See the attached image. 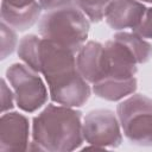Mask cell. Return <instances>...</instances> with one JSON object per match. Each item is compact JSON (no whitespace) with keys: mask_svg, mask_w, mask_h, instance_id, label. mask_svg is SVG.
Masks as SVG:
<instances>
[{"mask_svg":"<svg viewBox=\"0 0 152 152\" xmlns=\"http://www.w3.org/2000/svg\"><path fill=\"white\" fill-rule=\"evenodd\" d=\"M39 74H43L51 100L68 107H82L91 95L90 83L81 75L76 53L42 37Z\"/></svg>","mask_w":152,"mask_h":152,"instance_id":"obj_1","label":"cell"},{"mask_svg":"<svg viewBox=\"0 0 152 152\" xmlns=\"http://www.w3.org/2000/svg\"><path fill=\"white\" fill-rule=\"evenodd\" d=\"M32 142L28 150L68 152L84 141L82 112L75 107L48 104L32 120Z\"/></svg>","mask_w":152,"mask_h":152,"instance_id":"obj_2","label":"cell"},{"mask_svg":"<svg viewBox=\"0 0 152 152\" xmlns=\"http://www.w3.org/2000/svg\"><path fill=\"white\" fill-rule=\"evenodd\" d=\"M89 30V18L75 4L46 11L38 23L40 37L75 53L87 43Z\"/></svg>","mask_w":152,"mask_h":152,"instance_id":"obj_3","label":"cell"},{"mask_svg":"<svg viewBox=\"0 0 152 152\" xmlns=\"http://www.w3.org/2000/svg\"><path fill=\"white\" fill-rule=\"evenodd\" d=\"M116 115L128 141L152 146V99L133 93L116 106Z\"/></svg>","mask_w":152,"mask_h":152,"instance_id":"obj_4","label":"cell"},{"mask_svg":"<svg viewBox=\"0 0 152 152\" xmlns=\"http://www.w3.org/2000/svg\"><path fill=\"white\" fill-rule=\"evenodd\" d=\"M6 80L15 95L17 106L26 112L34 113L42 108L50 96L39 72L25 63H13L6 70Z\"/></svg>","mask_w":152,"mask_h":152,"instance_id":"obj_5","label":"cell"},{"mask_svg":"<svg viewBox=\"0 0 152 152\" xmlns=\"http://www.w3.org/2000/svg\"><path fill=\"white\" fill-rule=\"evenodd\" d=\"M83 138L95 148H116L122 142L118 115L104 108L88 112L83 119Z\"/></svg>","mask_w":152,"mask_h":152,"instance_id":"obj_6","label":"cell"},{"mask_svg":"<svg viewBox=\"0 0 152 152\" xmlns=\"http://www.w3.org/2000/svg\"><path fill=\"white\" fill-rule=\"evenodd\" d=\"M30 146V121L18 112L2 113L0 119V151H26Z\"/></svg>","mask_w":152,"mask_h":152,"instance_id":"obj_7","label":"cell"},{"mask_svg":"<svg viewBox=\"0 0 152 152\" xmlns=\"http://www.w3.org/2000/svg\"><path fill=\"white\" fill-rule=\"evenodd\" d=\"M146 6L139 0H112L108 5L104 20L107 25L115 31H125L132 28L133 31L140 24Z\"/></svg>","mask_w":152,"mask_h":152,"instance_id":"obj_8","label":"cell"},{"mask_svg":"<svg viewBox=\"0 0 152 152\" xmlns=\"http://www.w3.org/2000/svg\"><path fill=\"white\" fill-rule=\"evenodd\" d=\"M76 64L90 84L99 82L104 72V45L95 40L87 42L76 53Z\"/></svg>","mask_w":152,"mask_h":152,"instance_id":"obj_9","label":"cell"},{"mask_svg":"<svg viewBox=\"0 0 152 152\" xmlns=\"http://www.w3.org/2000/svg\"><path fill=\"white\" fill-rule=\"evenodd\" d=\"M42 6L38 2H33L26 7H11L6 4H1V21L13 27L15 31L23 32L32 27L42 17Z\"/></svg>","mask_w":152,"mask_h":152,"instance_id":"obj_10","label":"cell"},{"mask_svg":"<svg viewBox=\"0 0 152 152\" xmlns=\"http://www.w3.org/2000/svg\"><path fill=\"white\" fill-rule=\"evenodd\" d=\"M137 78L127 80H103L95 84H91V91L100 99L107 101H120L128 95H132L137 90Z\"/></svg>","mask_w":152,"mask_h":152,"instance_id":"obj_11","label":"cell"},{"mask_svg":"<svg viewBox=\"0 0 152 152\" xmlns=\"http://www.w3.org/2000/svg\"><path fill=\"white\" fill-rule=\"evenodd\" d=\"M42 37L37 34L24 36L18 44L17 53L18 57L27 66L39 72V45Z\"/></svg>","mask_w":152,"mask_h":152,"instance_id":"obj_12","label":"cell"},{"mask_svg":"<svg viewBox=\"0 0 152 152\" xmlns=\"http://www.w3.org/2000/svg\"><path fill=\"white\" fill-rule=\"evenodd\" d=\"M112 0H74L75 5L89 18L91 23H100Z\"/></svg>","mask_w":152,"mask_h":152,"instance_id":"obj_13","label":"cell"},{"mask_svg":"<svg viewBox=\"0 0 152 152\" xmlns=\"http://www.w3.org/2000/svg\"><path fill=\"white\" fill-rule=\"evenodd\" d=\"M0 30H1V59L4 61L14 52L19 43H18L17 31L10 25H7L5 21H1Z\"/></svg>","mask_w":152,"mask_h":152,"instance_id":"obj_14","label":"cell"},{"mask_svg":"<svg viewBox=\"0 0 152 152\" xmlns=\"http://www.w3.org/2000/svg\"><path fill=\"white\" fill-rule=\"evenodd\" d=\"M15 103V95L11 86L8 87L5 78H1V113L10 112L14 108Z\"/></svg>","mask_w":152,"mask_h":152,"instance_id":"obj_15","label":"cell"},{"mask_svg":"<svg viewBox=\"0 0 152 152\" xmlns=\"http://www.w3.org/2000/svg\"><path fill=\"white\" fill-rule=\"evenodd\" d=\"M134 32L145 39L152 40V7L146 8V12H145L141 21L138 25V27L134 30Z\"/></svg>","mask_w":152,"mask_h":152,"instance_id":"obj_16","label":"cell"},{"mask_svg":"<svg viewBox=\"0 0 152 152\" xmlns=\"http://www.w3.org/2000/svg\"><path fill=\"white\" fill-rule=\"evenodd\" d=\"M38 2L40 4L42 8L45 12L55 10V8H59V7H63V6H68V5L75 4L74 0H38Z\"/></svg>","mask_w":152,"mask_h":152,"instance_id":"obj_17","label":"cell"},{"mask_svg":"<svg viewBox=\"0 0 152 152\" xmlns=\"http://www.w3.org/2000/svg\"><path fill=\"white\" fill-rule=\"evenodd\" d=\"M37 0H1V4H6L11 7H18V8H21V7H26V6H30L32 5L33 2H36Z\"/></svg>","mask_w":152,"mask_h":152,"instance_id":"obj_18","label":"cell"},{"mask_svg":"<svg viewBox=\"0 0 152 152\" xmlns=\"http://www.w3.org/2000/svg\"><path fill=\"white\" fill-rule=\"evenodd\" d=\"M141 2H148V4H152V0H139Z\"/></svg>","mask_w":152,"mask_h":152,"instance_id":"obj_19","label":"cell"}]
</instances>
